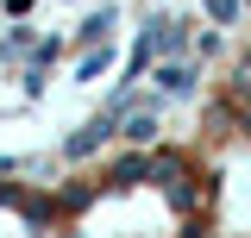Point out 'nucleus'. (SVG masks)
I'll list each match as a JSON object with an SVG mask.
<instances>
[{"label":"nucleus","mask_w":251,"mask_h":238,"mask_svg":"<svg viewBox=\"0 0 251 238\" xmlns=\"http://www.w3.org/2000/svg\"><path fill=\"white\" fill-rule=\"evenodd\" d=\"M232 100H251V57H239V69H232Z\"/></svg>","instance_id":"f257e3e1"}]
</instances>
